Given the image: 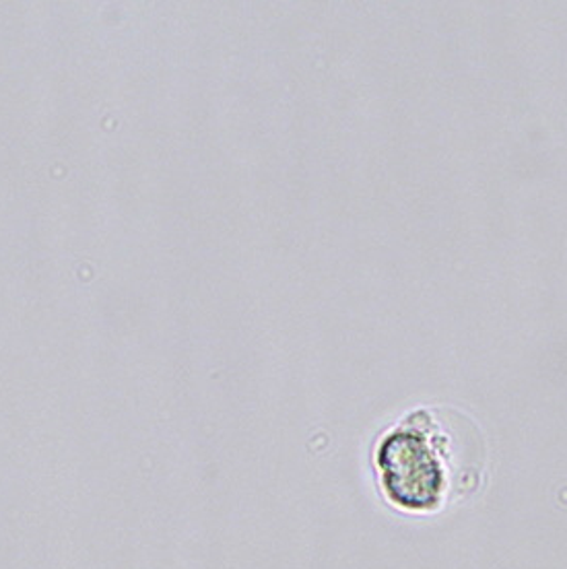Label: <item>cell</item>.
Returning a JSON list of instances; mask_svg holds the SVG:
<instances>
[{
  "instance_id": "1",
  "label": "cell",
  "mask_w": 567,
  "mask_h": 569,
  "mask_svg": "<svg viewBox=\"0 0 567 569\" xmlns=\"http://www.w3.org/2000/svg\"><path fill=\"white\" fill-rule=\"evenodd\" d=\"M450 438L434 433L431 413L409 417L380 446V472L386 498L407 512L440 510L452 487L470 489V475L448 462Z\"/></svg>"
}]
</instances>
